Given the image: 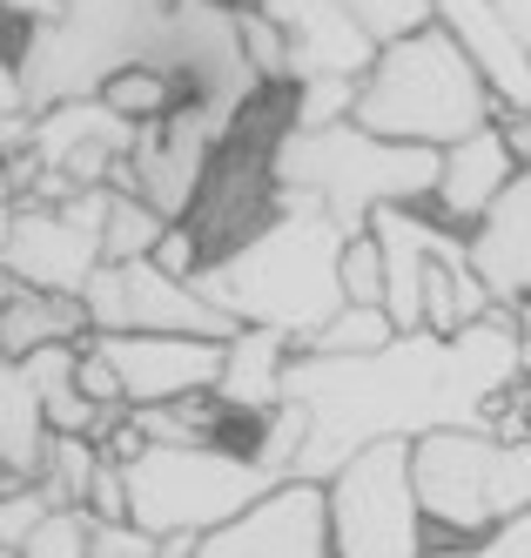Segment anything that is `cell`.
Returning <instances> with one entry per match:
<instances>
[{"instance_id": "obj_13", "label": "cell", "mask_w": 531, "mask_h": 558, "mask_svg": "<svg viewBox=\"0 0 531 558\" xmlns=\"http://www.w3.org/2000/svg\"><path fill=\"white\" fill-rule=\"evenodd\" d=\"M371 235L384 250V310L397 316V330L411 337V330H424V276L444 256H464L471 235L451 229L437 209H377Z\"/></svg>"}, {"instance_id": "obj_10", "label": "cell", "mask_w": 531, "mask_h": 558, "mask_svg": "<svg viewBox=\"0 0 531 558\" xmlns=\"http://www.w3.org/2000/svg\"><path fill=\"white\" fill-rule=\"evenodd\" d=\"M189 558H337L330 545V492L310 485V477H290L276 485L263 505H250L236 525L195 538Z\"/></svg>"}, {"instance_id": "obj_28", "label": "cell", "mask_w": 531, "mask_h": 558, "mask_svg": "<svg viewBox=\"0 0 531 558\" xmlns=\"http://www.w3.org/2000/svg\"><path fill=\"white\" fill-rule=\"evenodd\" d=\"M48 511H55V498L40 485H0V551H21Z\"/></svg>"}, {"instance_id": "obj_16", "label": "cell", "mask_w": 531, "mask_h": 558, "mask_svg": "<svg viewBox=\"0 0 531 558\" xmlns=\"http://www.w3.org/2000/svg\"><path fill=\"white\" fill-rule=\"evenodd\" d=\"M518 155H511V135H505V122H492V129H478V135H464L458 148H444V175H437V195H431V209L451 222V229H478L484 216L498 209V195L518 182Z\"/></svg>"}, {"instance_id": "obj_2", "label": "cell", "mask_w": 531, "mask_h": 558, "mask_svg": "<svg viewBox=\"0 0 531 558\" xmlns=\"http://www.w3.org/2000/svg\"><path fill=\"white\" fill-rule=\"evenodd\" d=\"M357 235L310 203V195H276V216L250 229L236 250L195 269V290L209 296L236 330H282L297 350L350 303L343 296V250Z\"/></svg>"}, {"instance_id": "obj_27", "label": "cell", "mask_w": 531, "mask_h": 558, "mask_svg": "<svg viewBox=\"0 0 531 558\" xmlns=\"http://www.w3.org/2000/svg\"><path fill=\"white\" fill-rule=\"evenodd\" d=\"M21 558H95V511H48Z\"/></svg>"}, {"instance_id": "obj_23", "label": "cell", "mask_w": 531, "mask_h": 558, "mask_svg": "<svg viewBox=\"0 0 531 558\" xmlns=\"http://www.w3.org/2000/svg\"><path fill=\"white\" fill-rule=\"evenodd\" d=\"M169 229H176V222L161 216L155 203L108 189V222H101V250H108V263H142V256H155Z\"/></svg>"}, {"instance_id": "obj_25", "label": "cell", "mask_w": 531, "mask_h": 558, "mask_svg": "<svg viewBox=\"0 0 531 558\" xmlns=\"http://www.w3.org/2000/svg\"><path fill=\"white\" fill-rule=\"evenodd\" d=\"M357 95H363V82H297L290 88V129L323 135V129L357 122Z\"/></svg>"}, {"instance_id": "obj_17", "label": "cell", "mask_w": 531, "mask_h": 558, "mask_svg": "<svg viewBox=\"0 0 531 558\" xmlns=\"http://www.w3.org/2000/svg\"><path fill=\"white\" fill-rule=\"evenodd\" d=\"M471 269L498 296V310L531 303V169H518V182L498 195V209L471 229Z\"/></svg>"}, {"instance_id": "obj_31", "label": "cell", "mask_w": 531, "mask_h": 558, "mask_svg": "<svg viewBox=\"0 0 531 558\" xmlns=\"http://www.w3.org/2000/svg\"><path fill=\"white\" fill-rule=\"evenodd\" d=\"M8 8V27L27 34V27H55L61 21V0H0Z\"/></svg>"}, {"instance_id": "obj_18", "label": "cell", "mask_w": 531, "mask_h": 558, "mask_svg": "<svg viewBox=\"0 0 531 558\" xmlns=\"http://www.w3.org/2000/svg\"><path fill=\"white\" fill-rule=\"evenodd\" d=\"M290 364H297V343L282 330H236L216 397L236 417H269V411H282V397H290Z\"/></svg>"}, {"instance_id": "obj_9", "label": "cell", "mask_w": 531, "mask_h": 558, "mask_svg": "<svg viewBox=\"0 0 531 558\" xmlns=\"http://www.w3.org/2000/svg\"><path fill=\"white\" fill-rule=\"evenodd\" d=\"M88 324L101 337H216L229 343L236 324L202 296L189 276H169L155 256L142 263H101V276L88 283Z\"/></svg>"}, {"instance_id": "obj_19", "label": "cell", "mask_w": 531, "mask_h": 558, "mask_svg": "<svg viewBox=\"0 0 531 558\" xmlns=\"http://www.w3.org/2000/svg\"><path fill=\"white\" fill-rule=\"evenodd\" d=\"M88 303L81 296H48V290H27V283H0V364H21L34 350H55V343H88Z\"/></svg>"}, {"instance_id": "obj_32", "label": "cell", "mask_w": 531, "mask_h": 558, "mask_svg": "<svg viewBox=\"0 0 531 558\" xmlns=\"http://www.w3.org/2000/svg\"><path fill=\"white\" fill-rule=\"evenodd\" d=\"M505 135H511V155H518V162L531 169V114H511V122H505Z\"/></svg>"}, {"instance_id": "obj_5", "label": "cell", "mask_w": 531, "mask_h": 558, "mask_svg": "<svg viewBox=\"0 0 531 558\" xmlns=\"http://www.w3.org/2000/svg\"><path fill=\"white\" fill-rule=\"evenodd\" d=\"M411 477L437 545H471L531 511V437L431 430L411 445Z\"/></svg>"}, {"instance_id": "obj_33", "label": "cell", "mask_w": 531, "mask_h": 558, "mask_svg": "<svg viewBox=\"0 0 531 558\" xmlns=\"http://www.w3.org/2000/svg\"><path fill=\"white\" fill-rule=\"evenodd\" d=\"M498 14H505V21L518 27V41L531 48V0H498Z\"/></svg>"}, {"instance_id": "obj_30", "label": "cell", "mask_w": 531, "mask_h": 558, "mask_svg": "<svg viewBox=\"0 0 531 558\" xmlns=\"http://www.w3.org/2000/svg\"><path fill=\"white\" fill-rule=\"evenodd\" d=\"M431 558H531V511L498 525V532H484V538H471V545H431Z\"/></svg>"}, {"instance_id": "obj_34", "label": "cell", "mask_w": 531, "mask_h": 558, "mask_svg": "<svg viewBox=\"0 0 531 558\" xmlns=\"http://www.w3.org/2000/svg\"><path fill=\"white\" fill-rule=\"evenodd\" d=\"M518 404H524V417H531V337H524V377H518Z\"/></svg>"}, {"instance_id": "obj_3", "label": "cell", "mask_w": 531, "mask_h": 558, "mask_svg": "<svg viewBox=\"0 0 531 558\" xmlns=\"http://www.w3.org/2000/svg\"><path fill=\"white\" fill-rule=\"evenodd\" d=\"M437 175H444L437 148H403V142H384L357 122L323 129V135H303V129L282 122L269 135L276 195H310V203H323L343 222V235H371L377 209H431Z\"/></svg>"}, {"instance_id": "obj_12", "label": "cell", "mask_w": 531, "mask_h": 558, "mask_svg": "<svg viewBox=\"0 0 531 558\" xmlns=\"http://www.w3.org/2000/svg\"><path fill=\"white\" fill-rule=\"evenodd\" d=\"M121 390H129V411H155V404H182V397H202V390H216L222 384V356L229 343L216 337H88Z\"/></svg>"}, {"instance_id": "obj_15", "label": "cell", "mask_w": 531, "mask_h": 558, "mask_svg": "<svg viewBox=\"0 0 531 558\" xmlns=\"http://www.w3.org/2000/svg\"><path fill=\"white\" fill-rule=\"evenodd\" d=\"M437 27L471 54V68L484 74V88L498 95L505 122L511 114H531V48L498 14V0H437Z\"/></svg>"}, {"instance_id": "obj_24", "label": "cell", "mask_w": 531, "mask_h": 558, "mask_svg": "<svg viewBox=\"0 0 531 558\" xmlns=\"http://www.w3.org/2000/svg\"><path fill=\"white\" fill-rule=\"evenodd\" d=\"M101 458H108L101 437H55L48 471H40V492L55 498V511H88V492H95Z\"/></svg>"}, {"instance_id": "obj_1", "label": "cell", "mask_w": 531, "mask_h": 558, "mask_svg": "<svg viewBox=\"0 0 531 558\" xmlns=\"http://www.w3.org/2000/svg\"><path fill=\"white\" fill-rule=\"evenodd\" d=\"M524 377V330L498 310L471 324L464 337L411 330L377 356H297L290 364V404L310 411V451L297 477H330L371 445L390 437H431V430H492L498 404Z\"/></svg>"}, {"instance_id": "obj_35", "label": "cell", "mask_w": 531, "mask_h": 558, "mask_svg": "<svg viewBox=\"0 0 531 558\" xmlns=\"http://www.w3.org/2000/svg\"><path fill=\"white\" fill-rule=\"evenodd\" d=\"M0 558H21V551H0Z\"/></svg>"}, {"instance_id": "obj_8", "label": "cell", "mask_w": 531, "mask_h": 558, "mask_svg": "<svg viewBox=\"0 0 531 558\" xmlns=\"http://www.w3.org/2000/svg\"><path fill=\"white\" fill-rule=\"evenodd\" d=\"M101 222H108V189H88L74 203H21L0 222V276L48 296H88L101 276Z\"/></svg>"}, {"instance_id": "obj_6", "label": "cell", "mask_w": 531, "mask_h": 558, "mask_svg": "<svg viewBox=\"0 0 531 558\" xmlns=\"http://www.w3.org/2000/svg\"><path fill=\"white\" fill-rule=\"evenodd\" d=\"M121 464H129V518L155 538H209L282 485L236 445H142Z\"/></svg>"}, {"instance_id": "obj_7", "label": "cell", "mask_w": 531, "mask_h": 558, "mask_svg": "<svg viewBox=\"0 0 531 558\" xmlns=\"http://www.w3.org/2000/svg\"><path fill=\"white\" fill-rule=\"evenodd\" d=\"M330 545L337 558H431V518L411 477V437L357 451L330 485Z\"/></svg>"}, {"instance_id": "obj_29", "label": "cell", "mask_w": 531, "mask_h": 558, "mask_svg": "<svg viewBox=\"0 0 531 558\" xmlns=\"http://www.w3.org/2000/svg\"><path fill=\"white\" fill-rule=\"evenodd\" d=\"M343 296L350 303H384V250L377 235H357L343 250Z\"/></svg>"}, {"instance_id": "obj_22", "label": "cell", "mask_w": 531, "mask_h": 558, "mask_svg": "<svg viewBox=\"0 0 531 558\" xmlns=\"http://www.w3.org/2000/svg\"><path fill=\"white\" fill-rule=\"evenodd\" d=\"M397 337H403V330H397V316H390L384 303H343L297 356H377V350H390Z\"/></svg>"}, {"instance_id": "obj_14", "label": "cell", "mask_w": 531, "mask_h": 558, "mask_svg": "<svg viewBox=\"0 0 531 558\" xmlns=\"http://www.w3.org/2000/svg\"><path fill=\"white\" fill-rule=\"evenodd\" d=\"M263 8L290 34V88L297 82H363L384 54L343 0H263Z\"/></svg>"}, {"instance_id": "obj_21", "label": "cell", "mask_w": 531, "mask_h": 558, "mask_svg": "<svg viewBox=\"0 0 531 558\" xmlns=\"http://www.w3.org/2000/svg\"><path fill=\"white\" fill-rule=\"evenodd\" d=\"M101 101L121 114V122H135V129H155V122H169V114L189 101V88H182V74H169L161 61H135V68L108 74Z\"/></svg>"}, {"instance_id": "obj_26", "label": "cell", "mask_w": 531, "mask_h": 558, "mask_svg": "<svg viewBox=\"0 0 531 558\" xmlns=\"http://www.w3.org/2000/svg\"><path fill=\"white\" fill-rule=\"evenodd\" d=\"M343 8L357 14V27L371 34L377 48H397V41H411V34L437 27V0H343Z\"/></svg>"}, {"instance_id": "obj_20", "label": "cell", "mask_w": 531, "mask_h": 558, "mask_svg": "<svg viewBox=\"0 0 531 558\" xmlns=\"http://www.w3.org/2000/svg\"><path fill=\"white\" fill-rule=\"evenodd\" d=\"M48 451H55V424L27 364H0V485H40Z\"/></svg>"}, {"instance_id": "obj_11", "label": "cell", "mask_w": 531, "mask_h": 558, "mask_svg": "<svg viewBox=\"0 0 531 558\" xmlns=\"http://www.w3.org/2000/svg\"><path fill=\"white\" fill-rule=\"evenodd\" d=\"M135 142H142V129L121 122L101 95L40 108V122H34L40 169L61 175V182H74V189H114V175L135 162Z\"/></svg>"}, {"instance_id": "obj_4", "label": "cell", "mask_w": 531, "mask_h": 558, "mask_svg": "<svg viewBox=\"0 0 531 558\" xmlns=\"http://www.w3.org/2000/svg\"><path fill=\"white\" fill-rule=\"evenodd\" d=\"M505 122L498 95L484 88V74L444 27H424L411 41H397L377 54V68L363 74L357 95V129H371L403 148H458L464 135Z\"/></svg>"}]
</instances>
